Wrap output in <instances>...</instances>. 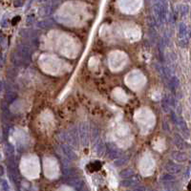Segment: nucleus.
Returning <instances> with one entry per match:
<instances>
[{
    "label": "nucleus",
    "instance_id": "nucleus-27",
    "mask_svg": "<svg viewBox=\"0 0 191 191\" xmlns=\"http://www.w3.org/2000/svg\"><path fill=\"white\" fill-rule=\"evenodd\" d=\"M51 2V1H53V0H38V2H40V3H42V2Z\"/></svg>",
    "mask_w": 191,
    "mask_h": 191
},
{
    "label": "nucleus",
    "instance_id": "nucleus-12",
    "mask_svg": "<svg viewBox=\"0 0 191 191\" xmlns=\"http://www.w3.org/2000/svg\"><path fill=\"white\" fill-rule=\"evenodd\" d=\"M127 162H128V158L125 156H122L118 159H116V161L114 162V165L117 167H121V166L124 165L125 163H127Z\"/></svg>",
    "mask_w": 191,
    "mask_h": 191
},
{
    "label": "nucleus",
    "instance_id": "nucleus-26",
    "mask_svg": "<svg viewBox=\"0 0 191 191\" xmlns=\"http://www.w3.org/2000/svg\"><path fill=\"white\" fill-rule=\"evenodd\" d=\"M6 24H8V20H5V19H3V20H2V27H3V28L7 27V25H6Z\"/></svg>",
    "mask_w": 191,
    "mask_h": 191
},
{
    "label": "nucleus",
    "instance_id": "nucleus-1",
    "mask_svg": "<svg viewBox=\"0 0 191 191\" xmlns=\"http://www.w3.org/2000/svg\"><path fill=\"white\" fill-rule=\"evenodd\" d=\"M88 131H89V128H88V125L85 122H82L79 125V128H78V132H79V138H81V141H82V144L84 146H87L89 143V136H88Z\"/></svg>",
    "mask_w": 191,
    "mask_h": 191
},
{
    "label": "nucleus",
    "instance_id": "nucleus-16",
    "mask_svg": "<svg viewBox=\"0 0 191 191\" xmlns=\"http://www.w3.org/2000/svg\"><path fill=\"white\" fill-rule=\"evenodd\" d=\"M178 125H179V127L181 128V130H182V133H185L186 136H188V128H187V126H186V124H185V121L182 118H179V123H178Z\"/></svg>",
    "mask_w": 191,
    "mask_h": 191
},
{
    "label": "nucleus",
    "instance_id": "nucleus-2",
    "mask_svg": "<svg viewBox=\"0 0 191 191\" xmlns=\"http://www.w3.org/2000/svg\"><path fill=\"white\" fill-rule=\"evenodd\" d=\"M17 54L21 57V58L25 62H30L32 60V51L30 46L20 45L17 49Z\"/></svg>",
    "mask_w": 191,
    "mask_h": 191
},
{
    "label": "nucleus",
    "instance_id": "nucleus-18",
    "mask_svg": "<svg viewBox=\"0 0 191 191\" xmlns=\"http://www.w3.org/2000/svg\"><path fill=\"white\" fill-rule=\"evenodd\" d=\"M161 180L164 182H172L175 181V177L171 174H163L161 177Z\"/></svg>",
    "mask_w": 191,
    "mask_h": 191
},
{
    "label": "nucleus",
    "instance_id": "nucleus-5",
    "mask_svg": "<svg viewBox=\"0 0 191 191\" xmlns=\"http://www.w3.org/2000/svg\"><path fill=\"white\" fill-rule=\"evenodd\" d=\"M106 147L108 149V156L110 159H112V160H115V159H118V157L119 156V151L117 147H115L114 145L110 144H106Z\"/></svg>",
    "mask_w": 191,
    "mask_h": 191
},
{
    "label": "nucleus",
    "instance_id": "nucleus-17",
    "mask_svg": "<svg viewBox=\"0 0 191 191\" xmlns=\"http://www.w3.org/2000/svg\"><path fill=\"white\" fill-rule=\"evenodd\" d=\"M7 101L9 102V103H12L13 102L15 99H17V94L15 93V92H12V91H9V92H7Z\"/></svg>",
    "mask_w": 191,
    "mask_h": 191
},
{
    "label": "nucleus",
    "instance_id": "nucleus-14",
    "mask_svg": "<svg viewBox=\"0 0 191 191\" xmlns=\"http://www.w3.org/2000/svg\"><path fill=\"white\" fill-rule=\"evenodd\" d=\"M170 100H169V99H167L166 97L165 98H163V100H162V106H163V111L164 112H169L170 111Z\"/></svg>",
    "mask_w": 191,
    "mask_h": 191
},
{
    "label": "nucleus",
    "instance_id": "nucleus-13",
    "mask_svg": "<svg viewBox=\"0 0 191 191\" xmlns=\"http://www.w3.org/2000/svg\"><path fill=\"white\" fill-rule=\"evenodd\" d=\"M90 132H91V140L94 141L97 139H99V129L97 126L91 125L90 127Z\"/></svg>",
    "mask_w": 191,
    "mask_h": 191
},
{
    "label": "nucleus",
    "instance_id": "nucleus-19",
    "mask_svg": "<svg viewBox=\"0 0 191 191\" xmlns=\"http://www.w3.org/2000/svg\"><path fill=\"white\" fill-rule=\"evenodd\" d=\"M179 31H180V36H181V37L185 36L186 35V27H185V25L184 23H181V25L179 27Z\"/></svg>",
    "mask_w": 191,
    "mask_h": 191
},
{
    "label": "nucleus",
    "instance_id": "nucleus-20",
    "mask_svg": "<svg viewBox=\"0 0 191 191\" xmlns=\"http://www.w3.org/2000/svg\"><path fill=\"white\" fill-rule=\"evenodd\" d=\"M6 152H7V155H13L14 153V147L10 144V143H8L6 145Z\"/></svg>",
    "mask_w": 191,
    "mask_h": 191
},
{
    "label": "nucleus",
    "instance_id": "nucleus-25",
    "mask_svg": "<svg viewBox=\"0 0 191 191\" xmlns=\"http://www.w3.org/2000/svg\"><path fill=\"white\" fill-rule=\"evenodd\" d=\"M134 189H135V190H138V191H139V190H146V188H145L144 186H139V185H138L137 187H135Z\"/></svg>",
    "mask_w": 191,
    "mask_h": 191
},
{
    "label": "nucleus",
    "instance_id": "nucleus-3",
    "mask_svg": "<svg viewBox=\"0 0 191 191\" xmlns=\"http://www.w3.org/2000/svg\"><path fill=\"white\" fill-rule=\"evenodd\" d=\"M69 145L68 144L61 145L60 146L61 151H62L63 155H64L67 159H69L70 161H75V160H77V154L75 153V151L72 149Z\"/></svg>",
    "mask_w": 191,
    "mask_h": 191
},
{
    "label": "nucleus",
    "instance_id": "nucleus-8",
    "mask_svg": "<svg viewBox=\"0 0 191 191\" xmlns=\"http://www.w3.org/2000/svg\"><path fill=\"white\" fill-rule=\"evenodd\" d=\"M172 158L174 159L176 162H185L187 157L185 155V153L184 152H180V151H174V152H172Z\"/></svg>",
    "mask_w": 191,
    "mask_h": 191
},
{
    "label": "nucleus",
    "instance_id": "nucleus-21",
    "mask_svg": "<svg viewBox=\"0 0 191 191\" xmlns=\"http://www.w3.org/2000/svg\"><path fill=\"white\" fill-rule=\"evenodd\" d=\"M1 189L3 191H7V190H9L10 187H9V184H8V182L6 180H1Z\"/></svg>",
    "mask_w": 191,
    "mask_h": 191
},
{
    "label": "nucleus",
    "instance_id": "nucleus-28",
    "mask_svg": "<svg viewBox=\"0 0 191 191\" xmlns=\"http://www.w3.org/2000/svg\"><path fill=\"white\" fill-rule=\"evenodd\" d=\"M3 174H4V167L1 166V176H3Z\"/></svg>",
    "mask_w": 191,
    "mask_h": 191
},
{
    "label": "nucleus",
    "instance_id": "nucleus-10",
    "mask_svg": "<svg viewBox=\"0 0 191 191\" xmlns=\"http://www.w3.org/2000/svg\"><path fill=\"white\" fill-rule=\"evenodd\" d=\"M180 82H179V79L177 77H172L168 79V86H169V88L172 90V91H175L176 90V88H178V86H179Z\"/></svg>",
    "mask_w": 191,
    "mask_h": 191
},
{
    "label": "nucleus",
    "instance_id": "nucleus-6",
    "mask_svg": "<svg viewBox=\"0 0 191 191\" xmlns=\"http://www.w3.org/2000/svg\"><path fill=\"white\" fill-rule=\"evenodd\" d=\"M165 169L169 173H179L181 171V166L176 163L168 162L165 164Z\"/></svg>",
    "mask_w": 191,
    "mask_h": 191
},
{
    "label": "nucleus",
    "instance_id": "nucleus-9",
    "mask_svg": "<svg viewBox=\"0 0 191 191\" xmlns=\"http://www.w3.org/2000/svg\"><path fill=\"white\" fill-rule=\"evenodd\" d=\"M36 26H37V28L41 29V30H48L53 26V22L50 19H44V20L39 21L36 24Z\"/></svg>",
    "mask_w": 191,
    "mask_h": 191
},
{
    "label": "nucleus",
    "instance_id": "nucleus-11",
    "mask_svg": "<svg viewBox=\"0 0 191 191\" xmlns=\"http://www.w3.org/2000/svg\"><path fill=\"white\" fill-rule=\"evenodd\" d=\"M174 143H175V145H176L178 148L180 149H184L185 147V140H182L179 135H175V137H174Z\"/></svg>",
    "mask_w": 191,
    "mask_h": 191
},
{
    "label": "nucleus",
    "instance_id": "nucleus-22",
    "mask_svg": "<svg viewBox=\"0 0 191 191\" xmlns=\"http://www.w3.org/2000/svg\"><path fill=\"white\" fill-rule=\"evenodd\" d=\"M35 20H36V17H35V15L34 14H32V15H29V17H27V24L28 25H32V24H34L35 23Z\"/></svg>",
    "mask_w": 191,
    "mask_h": 191
},
{
    "label": "nucleus",
    "instance_id": "nucleus-15",
    "mask_svg": "<svg viewBox=\"0 0 191 191\" xmlns=\"http://www.w3.org/2000/svg\"><path fill=\"white\" fill-rule=\"evenodd\" d=\"M135 175V172L132 169H124L121 172V177L123 179H128L131 178Z\"/></svg>",
    "mask_w": 191,
    "mask_h": 191
},
{
    "label": "nucleus",
    "instance_id": "nucleus-4",
    "mask_svg": "<svg viewBox=\"0 0 191 191\" xmlns=\"http://www.w3.org/2000/svg\"><path fill=\"white\" fill-rule=\"evenodd\" d=\"M139 182H140L139 176H136V175H134V176L131 177V178L124 179L122 182V185H123V186H134V185H138Z\"/></svg>",
    "mask_w": 191,
    "mask_h": 191
},
{
    "label": "nucleus",
    "instance_id": "nucleus-23",
    "mask_svg": "<svg viewBox=\"0 0 191 191\" xmlns=\"http://www.w3.org/2000/svg\"><path fill=\"white\" fill-rule=\"evenodd\" d=\"M171 118H172V121H173V122L175 123V124H177L178 125V123H179V118H178V117L175 115V113H171Z\"/></svg>",
    "mask_w": 191,
    "mask_h": 191
},
{
    "label": "nucleus",
    "instance_id": "nucleus-24",
    "mask_svg": "<svg viewBox=\"0 0 191 191\" xmlns=\"http://www.w3.org/2000/svg\"><path fill=\"white\" fill-rule=\"evenodd\" d=\"M163 128L166 132L169 131V125H167V122H163Z\"/></svg>",
    "mask_w": 191,
    "mask_h": 191
},
{
    "label": "nucleus",
    "instance_id": "nucleus-7",
    "mask_svg": "<svg viewBox=\"0 0 191 191\" xmlns=\"http://www.w3.org/2000/svg\"><path fill=\"white\" fill-rule=\"evenodd\" d=\"M105 149H106V144L102 141V140H99L97 144H96V153H97V155L99 157L102 156L105 152Z\"/></svg>",
    "mask_w": 191,
    "mask_h": 191
}]
</instances>
